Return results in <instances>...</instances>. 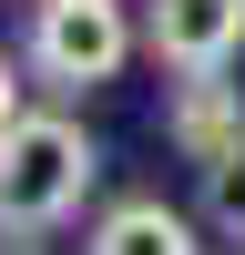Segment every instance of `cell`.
Here are the masks:
<instances>
[{
  "label": "cell",
  "instance_id": "6da1fadb",
  "mask_svg": "<svg viewBox=\"0 0 245 255\" xmlns=\"http://www.w3.org/2000/svg\"><path fill=\"white\" fill-rule=\"evenodd\" d=\"M102 184V143L72 113H20L0 133V235H51L92 204Z\"/></svg>",
  "mask_w": 245,
  "mask_h": 255
},
{
  "label": "cell",
  "instance_id": "7a4b0ae2",
  "mask_svg": "<svg viewBox=\"0 0 245 255\" xmlns=\"http://www.w3.org/2000/svg\"><path fill=\"white\" fill-rule=\"evenodd\" d=\"M133 10L122 0H31V41H20V61H31V82H51V92H92V82H113L122 61H133Z\"/></svg>",
  "mask_w": 245,
  "mask_h": 255
},
{
  "label": "cell",
  "instance_id": "3957f363",
  "mask_svg": "<svg viewBox=\"0 0 245 255\" xmlns=\"http://www.w3.org/2000/svg\"><path fill=\"white\" fill-rule=\"evenodd\" d=\"M143 51L174 82L225 72V61L245 51V0H143Z\"/></svg>",
  "mask_w": 245,
  "mask_h": 255
},
{
  "label": "cell",
  "instance_id": "277c9868",
  "mask_svg": "<svg viewBox=\"0 0 245 255\" xmlns=\"http://www.w3.org/2000/svg\"><path fill=\"white\" fill-rule=\"evenodd\" d=\"M163 133H174V153L194 163H225V153H245V82H225V72H194V82H174V113H163Z\"/></svg>",
  "mask_w": 245,
  "mask_h": 255
},
{
  "label": "cell",
  "instance_id": "5b68a950",
  "mask_svg": "<svg viewBox=\"0 0 245 255\" xmlns=\"http://www.w3.org/2000/svg\"><path fill=\"white\" fill-rule=\"evenodd\" d=\"M82 255H204V245H194V215H174L163 194H122L92 215Z\"/></svg>",
  "mask_w": 245,
  "mask_h": 255
},
{
  "label": "cell",
  "instance_id": "8992f818",
  "mask_svg": "<svg viewBox=\"0 0 245 255\" xmlns=\"http://www.w3.org/2000/svg\"><path fill=\"white\" fill-rule=\"evenodd\" d=\"M204 225H215L225 245H245V153L204 163Z\"/></svg>",
  "mask_w": 245,
  "mask_h": 255
},
{
  "label": "cell",
  "instance_id": "52a82bcc",
  "mask_svg": "<svg viewBox=\"0 0 245 255\" xmlns=\"http://www.w3.org/2000/svg\"><path fill=\"white\" fill-rule=\"evenodd\" d=\"M20 72H31V61H20V51H0V133L31 113V102H20Z\"/></svg>",
  "mask_w": 245,
  "mask_h": 255
},
{
  "label": "cell",
  "instance_id": "ba28073f",
  "mask_svg": "<svg viewBox=\"0 0 245 255\" xmlns=\"http://www.w3.org/2000/svg\"><path fill=\"white\" fill-rule=\"evenodd\" d=\"M20 255H31V245H20Z\"/></svg>",
  "mask_w": 245,
  "mask_h": 255
}]
</instances>
